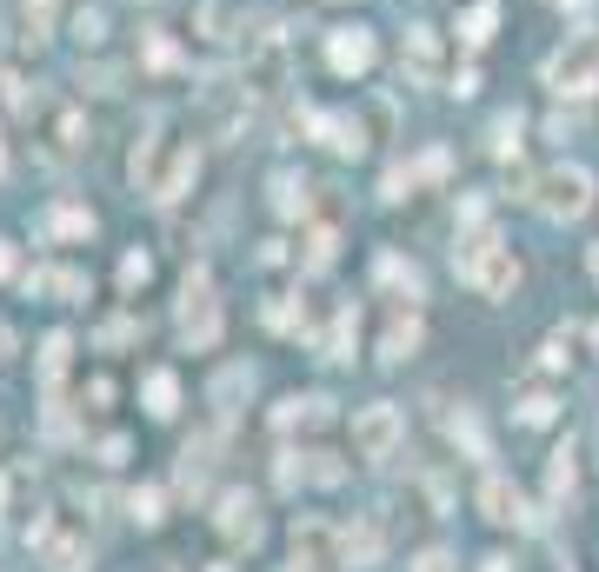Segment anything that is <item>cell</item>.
<instances>
[{"instance_id": "cell-1", "label": "cell", "mask_w": 599, "mask_h": 572, "mask_svg": "<svg viewBox=\"0 0 599 572\" xmlns=\"http://www.w3.org/2000/svg\"><path fill=\"white\" fill-rule=\"evenodd\" d=\"M460 273H466L486 300H506L512 287H520V260H512L506 247H493V240H473V247L460 254Z\"/></svg>"}, {"instance_id": "cell-2", "label": "cell", "mask_w": 599, "mask_h": 572, "mask_svg": "<svg viewBox=\"0 0 599 572\" xmlns=\"http://www.w3.org/2000/svg\"><path fill=\"white\" fill-rule=\"evenodd\" d=\"M540 207H546L553 220H586V213H592V174H586V167H553V174L540 180Z\"/></svg>"}, {"instance_id": "cell-3", "label": "cell", "mask_w": 599, "mask_h": 572, "mask_svg": "<svg viewBox=\"0 0 599 572\" xmlns=\"http://www.w3.org/2000/svg\"><path fill=\"white\" fill-rule=\"evenodd\" d=\"M400 440H406L400 406H367V413L354 420V446H360V459H387Z\"/></svg>"}, {"instance_id": "cell-4", "label": "cell", "mask_w": 599, "mask_h": 572, "mask_svg": "<svg viewBox=\"0 0 599 572\" xmlns=\"http://www.w3.org/2000/svg\"><path fill=\"white\" fill-rule=\"evenodd\" d=\"M214 526H220V539L227 546H261V500H253V493H227L220 500V513H214Z\"/></svg>"}, {"instance_id": "cell-5", "label": "cell", "mask_w": 599, "mask_h": 572, "mask_svg": "<svg viewBox=\"0 0 599 572\" xmlns=\"http://www.w3.org/2000/svg\"><path fill=\"white\" fill-rule=\"evenodd\" d=\"M293 565H313V572L339 565V533L326 520H293Z\"/></svg>"}, {"instance_id": "cell-6", "label": "cell", "mask_w": 599, "mask_h": 572, "mask_svg": "<svg viewBox=\"0 0 599 572\" xmlns=\"http://www.w3.org/2000/svg\"><path fill=\"white\" fill-rule=\"evenodd\" d=\"M592 73H599V40H579V47L553 54V67H546V80H553L560 94H586Z\"/></svg>"}, {"instance_id": "cell-7", "label": "cell", "mask_w": 599, "mask_h": 572, "mask_svg": "<svg viewBox=\"0 0 599 572\" xmlns=\"http://www.w3.org/2000/svg\"><path fill=\"white\" fill-rule=\"evenodd\" d=\"M380 552H387V533H380V520H354V526H339V565H380Z\"/></svg>"}, {"instance_id": "cell-8", "label": "cell", "mask_w": 599, "mask_h": 572, "mask_svg": "<svg viewBox=\"0 0 599 572\" xmlns=\"http://www.w3.org/2000/svg\"><path fill=\"white\" fill-rule=\"evenodd\" d=\"M480 520H493V526H520V520H527V506H520V486L493 472V479L480 486Z\"/></svg>"}, {"instance_id": "cell-9", "label": "cell", "mask_w": 599, "mask_h": 572, "mask_svg": "<svg viewBox=\"0 0 599 572\" xmlns=\"http://www.w3.org/2000/svg\"><path fill=\"white\" fill-rule=\"evenodd\" d=\"M214 300H207V280H187V306H181V334L194 340V347H214Z\"/></svg>"}, {"instance_id": "cell-10", "label": "cell", "mask_w": 599, "mask_h": 572, "mask_svg": "<svg viewBox=\"0 0 599 572\" xmlns=\"http://www.w3.org/2000/svg\"><path fill=\"white\" fill-rule=\"evenodd\" d=\"M174 406H181V386H174V373H153V380H147V413H153V420H166Z\"/></svg>"}, {"instance_id": "cell-11", "label": "cell", "mask_w": 599, "mask_h": 572, "mask_svg": "<svg viewBox=\"0 0 599 572\" xmlns=\"http://www.w3.org/2000/svg\"><path fill=\"white\" fill-rule=\"evenodd\" d=\"M413 347H419V319H393L387 326V360H406Z\"/></svg>"}, {"instance_id": "cell-12", "label": "cell", "mask_w": 599, "mask_h": 572, "mask_svg": "<svg viewBox=\"0 0 599 572\" xmlns=\"http://www.w3.org/2000/svg\"><path fill=\"white\" fill-rule=\"evenodd\" d=\"M127 513H134L140 526H160V493H153V486H140V493L127 500Z\"/></svg>"}, {"instance_id": "cell-13", "label": "cell", "mask_w": 599, "mask_h": 572, "mask_svg": "<svg viewBox=\"0 0 599 572\" xmlns=\"http://www.w3.org/2000/svg\"><path fill=\"white\" fill-rule=\"evenodd\" d=\"M367 54H373V47H367V34H360V27H354V40H339V47H333V60H339V67H367Z\"/></svg>"}, {"instance_id": "cell-14", "label": "cell", "mask_w": 599, "mask_h": 572, "mask_svg": "<svg viewBox=\"0 0 599 572\" xmlns=\"http://www.w3.org/2000/svg\"><path fill=\"white\" fill-rule=\"evenodd\" d=\"M413 572H460V559L434 546V552H419V559H413Z\"/></svg>"}, {"instance_id": "cell-15", "label": "cell", "mask_w": 599, "mask_h": 572, "mask_svg": "<svg viewBox=\"0 0 599 572\" xmlns=\"http://www.w3.org/2000/svg\"><path fill=\"white\" fill-rule=\"evenodd\" d=\"M307 479H320V486H339V459H333V453H313Z\"/></svg>"}, {"instance_id": "cell-16", "label": "cell", "mask_w": 599, "mask_h": 572, "mask_svg": "<svg viewBox=\"0 0 599 572\" xmlns=\"http://www.w3.org/2000/svg\"><path fill=\"white\" fill-rule=\"evenodd\" d=\"M566 486H573V446L553 453V493H566Z\"/></svg>"}, {"instance_id": "cell-17", "label": "cell", "mask_w": 599, "mask_h": 572, "mask_svg": "<svg viewBox=\"0 0 599 572\" xmlns=\"http://www.w3.org/2000/svg\"><path fill=\"white\" fill-rule=\"evenodd\" d=\"M520 420H527V427H546V420H553V399H527Z\"/></svg>"}, {"instance_id": "cell-18", "label": "cell", "mask_w": 599, "mask_h": 572, "mask_svg": "<svg viewBox=\"0 0 599 572\" xmlns=\"http://www.w3.org/2000/svg\"><path fill=\"white\" fill-rule=\"evenodd\" d=\"M300 479H307V466H300V453H287L280 459V486H300Z\"/></svg>"}, {"instance_id": "cell-19", "label": "cell", "mask_w": 599, "mask_h": 572, "mask_svg": "<svg viewBox=\"0 0 599 572\" xmlns=\"http://www.w3.org/2000/svg\"><path fill=\"white\" fill-rule=\"evenodd\" d=\"M480 572H506V559H499V552H493V559H480Z\"/></svg>"}, {"instance_id": "cell-20", "label": "cell", "mask_w": 599, "mask_h": 572, "mask_svg": "<svg viewBox=\"0 0 599 572\" xmlns=\"http://www.w3.org/2000/svg\"><path fill=\"white\" fill-rule=\"evenodd\" d=\"M0 360H8V326H0Z\"/></svg>"}, {"instance_id": "cell-21", "label": "cell", "mask_w": 599, "mask_h": 572, "mask_svg": "<svg viewBox=\"0 0 599 572\" xmlns=\"http://www.w3.org/2000/svg\"><path fill=\"white\" fill-rule=\"evenodd\" d=\"M0 506H8V479H0Z\"/></svg>"}, {"instance_id": "cell-22", "label": "cell", "mask_w": 599, "mask_h": 572, "mask_svg": "<svg viewBox=\"0 0 599 572\" xmlns=\"http://www.w3.org/2000/svg\"><path fill=\"white\" fill-rule=\"evenodd\" d=\"M592 273H599V254H592Z\"/></svg>"}, {"instance_id": "cell-23", "label": "cell", "mask_w": 599, "mask_h": 572, "mask_svg": "<svg viewBox=\"0 0 599 572\" xmlns=\"http://www.w3.org/2000/svg\"><path fill=\"white\" fill-rule=\"evenodd\" d=\"M300 572H313V565H300Z\"/></svg>"}]
</instances>
